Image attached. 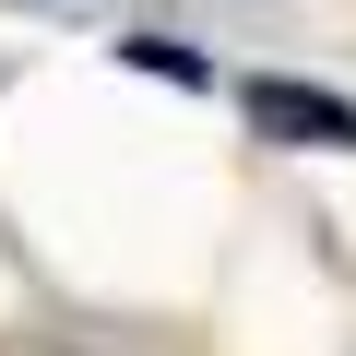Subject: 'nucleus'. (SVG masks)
<instances>
[{
    "label": "nucleus",
    "instance_id": "obj_1",
    "mask_svg": "<svg viewBox=\"0 0 356 356\" xmlns=\"http://www.w3.org/2000/svg\"><path fill=\"white\" fill-rule=\"evenodd\" d=\"M250 119L273 143H309V154H356V107L321 95V83H250Z\"/></svg>",
    "mask_w": 356,
    "mask_h": 356
},
{
    "label": "nucleus",
    "instance_id": "obj_2",
    "mask_svg": "<svg viewBox=\"0 0 356 356\" xmlns=\"http://www.w3.org/2000/svg\"><path fill=\"white\" fill-rule=\"evenodd\" d=\"M119 60H131V72H166V83H214L202 48H178V36H119Z\"/></svg>",
    "mask_w": 356,
    "mask_h": 356
}]
</instances>
